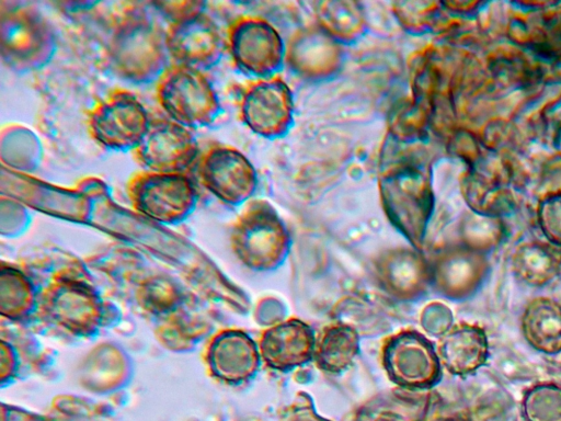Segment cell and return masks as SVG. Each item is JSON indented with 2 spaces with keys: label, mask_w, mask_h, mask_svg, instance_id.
<instances>
[{
  "label": "cell",
  "mask_w": 561,
  "mask_h": 421,
  "mask_svg": "<svg viewBox=\"0 0 561 421\" xmlns=\"http://www.w3.org/2000/svg\"><path fill=\"white\" fill-rule=\"evenodd\" d=\"M377 183L391 225L422 251L434 210L433 153L425 139L386 132L378 158Z\"/></svg>",
  "instance_id": "1"
},
{
  "label": "cell",
  "mask_w": 561,
  "mask_h": 421,
  "mask_svg": "<svg viewBox=\"0 0 561 421\" xmlns=\"http://www.w3.org/2000/svg\"><path fill=\"white\" fill-rule=\"evenodd\" d=\"M106 54L123 79L138 84L158 81L169 67L165 30L145 9L127 8L114 22Z\"/></svg>",
  "instance_id": "2"
},
{
  "label": "cell",
  "mask_w": 561,
  "mask_h": 421,
  "mask_svg": "<svg viewBox=\"0 0 561 421\" xmlns=\"http://www.w3.org/2000/svg\"><path fill=\"white\" fill-rule=\"evenodd\" d=\"M290 235L276 209L265 200L250 201L237 218L231 244L249 268L270 271L278 268L290 249Z\"/></svg>",
  "instance_id": "3"
},
{
  "label": "cell",
  "mask_w": 561,
  "mask_h": 421,
  "mask_svg": "<svg viewBox=\"0 0 561 421\" xmlns=\"http://www.w3.org/2000/svg\"><path fill=\"white\" fill-rule=\"evenodd\" d=\"M57 39L50 23L37 10L9 5L0 10V54L16 72L45 67L54 57Z\"/></svg>",
  "instance_id": "4"
},
{
  "label": "cell",
  "mask_w": 561,
  "mask_h": 421,
  "mask_svg": "<svg viewBox=\"0 0 561 421\" xmlns=\"http://www.w3.org/2000/svg\"><path fill=\"white\" fill-rule=\"evenodd\" d=\"M156 96L169 120L186 127L211 125L221 105L211 82L197 69L173 64L157 81Z\"/></svg>",
  "instance_id": "5"
},
{
  "label": "cell",
  "mask_w": 561,
  "mask_h": 421,
  "mask_svg": "<svg viewBox=\"0 0 561 421\" xmlns=\"http://www.w3.org/2000/svg\"><path fill=\"white\" fill-rule=\"evenodd\" d=\"M226 48L236 68L254 79L274 77L285 65V42L262 16L234 19L226 32Z\"/></svg>",
  "instance_id": "6"
},
{
  "label": "cell",
  "mask_w": 561,
  "mask_h": 421,
  "mask_svg": "<svg viewBox=\"0 0 561 421\" xmlns=\"http://www.w3.org/2000/svg\"><path fill=\"white\" fill-rule=\"evenodd\" d=\"M134 208L164 224L186 218L197 203V190L184 172L141 171L133 174L126 185Z\"/></svg>",
  "instance_id": "7"
},
{
  "label": "cell",
  "mask_w": 561,
  "mask_h": 421,
  "mask_svg": "<svg viewBox=\"0 0 561 421\" xmlns=\"http://www.w3.org/2000/svg\"><path fill=\"white\" fill-rule=\"evenodd\" d=\"M150 124L142 103L125 89L108 92L88 114L91 137L101 147L115 151H133Z\"/></svg>",
  "instance_id": "8"
},
{
  "label": "cell",
  "mask_w": 561,
  "mask_h": 421,
  "mask_svg": "<svg viewBox=\"0 0 561 421\" xmlns=\"http://www.w3.org/2000/svg\"><path fill=\"white\" fill-rule=\"evenodd\" d=\"M294 105L293 92L280 77L254 79L242 89L239 116L252 133L275 140L294 126Z\"/></svg>",
  "instance_id": "9"
},
{
  "label": "cell",
  "mask_w": 561,
  "mask_h": 421,
  "mask_svg": "<svg viewBox=\"0 0 561 421\" xmlns=\"http://www.w3.org/2000/svg\"><path fill=\"white\" fill-rule=\"evenodd\" d=\"M381 362L388 377L405 388H430L442 377V364L435 346L414 330L388 338L382 345Z\"/></svg>",
  "instance_id": "10"
},
{
  "label": "cell",
  "mask_w": 561,
  "mask_h": 421,
  "mask_svg": "<svg viewBox=\"0 0 561 421\" xmlns=\"http://www.w3.org/2000/svg\"><path fill=\"white\" fill-rule=\"evenodd\" d=\"M201 184L221 202L238 206L248 202L257 187V173L251 161L237 148L215 144L199 158Z\"/></svg>",
  "instance_id": "11"
},
{
  "label": "cell",
  "mask_w": 561,
  "mask_h": 421,
  "mask_svg": "<svg viewBox=\"0 0 561 421\" xmlns=\"http://www.w3.org/2000/svg\"><path fill=\"white\" fill-rule=\"evenodd\" d=\"M344 56L343 46L316 23L296 29L285 43V65L310 82L334 78L343 67Z\"/></svg>",
  "instance_id": "12"
},
{
  "label": "cell",
  "mask_w": 561,
  "mask_h": 421,
  "mask_svg": "<svg viewBox=\"0 0 561 421\" xmlns=\"http://www.w3.org/2000/svg\"><path fill=\"white\" fill-rule=\"evenodd\" d=\"M165 42L175 64L201 71L216 66L226 47L218 25L204 11L171 22Z\"/></svg>",
  "instance_id": "13"
},
{
  "label": "cell",
  "mask_w": 561,
  "mask_h": 421,
  "mask_svg": "<svg viewBox=\"0 0 561 421\" xmlns=\"http://www.w3.org/2000/svg\"><path fill=\"white\" fill-rule=\"evenodd\" d=\"M147 171L184 172L198 155V144L186 128L172 120H157L131 151Z\"/></svg>",
  "instance_id": "14"
},
{
  "label": "cell",
  "mask_w": 561,
  "mask_h": 421,
  "mask_svg": "<svg viewBox=\"0 0 561 421\" xmlns=\"http://www.w3.org/2000/svg\"><path fill=\"white\" fill-rule=\"evenodd\" d=\"M379 287L400 300L419 299L431 285L430 262L414 248H393L374 262Z\"/></svg>",
  "instance_id": "15"
},
{
  "label": "cell",
  "mask_w": 561,
  "mask_h": 421,
  "mask_svg": "<svg viewBox=\"0 0 561 421\" xmlns=\"http://www.w3.org/2000/svg\"><path fill=\"white\" fill-rule=\"evenodd\" d=\"M428 262L431 285L454 300L470 297L488 274L485 259L469 247L444 249Z\"/></svg>",
  "instance_id": "16"
},
{
  "label": "cell",
  "mask_w": 561,
  "mask_h": 421,
  "mask_svg": "<svg viewBox=\"0 0 561 421\" xmlns=\"http://www.w3.org/2000/svg\"><path fill=\"white\" fill-rule=\"evenodd\" d=\"M314 348L311 327L291 318L267 329L261 337L259 350L270 368L286 372L310 362Z\"/></svg>",
  "instance_id": "17"
},
{
  "label": "cell",
  "mask_w": 561,
  "mask_h": 421,
  "mask_svg": "<svg viewBox=\"0 0 561 421\" xmlns=\"http://www.w3.org/2000/svg\"><path fill=\"white\" fill-rule=\"evenodd\" d=\"M442 366L455 376H467L479 369L489 356V342L483 328L458 323L445 332L438 342Z\"/></svg>",
  "instance_id": "18"
},
{
  "label": "cell",
  "mask_w": 561,
  "mask_h": 421,
  "mask_svg": "<svg viewBox=\"0 0 561 421\" xmlns=\"http://www.w3.org/2000/svg\"><path fill=\"white\" fill-rule=\"evenodd\" d=\"M314 23L342 46H350L363 38L368 19L362 3L353 0H325L312 2Z\"/></svg>",
  "instance_id": "19"
},
{
  "label": "cell",
  "mask_w": 561,
  "mask_h": 421,
  "mask_svg": "<svg viewBox=\"0 0 561 421\" xmlns=\"http://www.w3.org/2000/svg\"><path fill=\"white\" fill-rule=\"evenodd\" d=\"M260 357L257 345L250 337L240 331H230L214 345L211 364L221 378L240 383L256 373Z\"/></svg>",
  "instance_id": "20"
},
{
  "label": "cell",
  "mask_w": 561,
  "mask_h": 421,
  "mask_svg": "<svg viewBox=\"0 0 561 421\" xmlns=\"http://www.w3.org/2000/svg\"><path fill=\"white\" fill-rule=\"evenodd\" d=\"M522 332L527 343L546 354L561 352V305L549 297H536L522 315Z\"/></svg>",
  "instance_id": "21"
},
{
  "label": "cell",
  "mask_w": 561,
  "mask_h": 421,
  "mask_svg": "<svg viewBox=\"0 0 561 421\" xmlns=\"http://www.w3.org/2000/svg\"><path fill=\"white\" fill-rule=\"evenodd\" d=\"M359 352V337L354 327L335 323L325 327L316 341L313 360L328 373L347 369Z\"/></svg>",
  "instance_id": "22"
},
{
  "label": "cell",
  "mask_w": 561,
  "mask_h": 421,
  "mask_svg": "<svg viewBox=\"0 0 561 421\" xmlns=\"http://www.w3.org/2000/svg\"><path fill=\"white\" fill-rule=\"evenodd\" d=\"M513 271L523 283L540 287L552 282L561 271V253L537 243H528L513 255Z\"/></svg>",
  "instance_id": "23"
},
{
  "label": "cell",
  "mask_w": 561,
  "mask_h": 421,
  "mask_svg": "<svg viewBox=\"0 0 561 421\" xmlns=\"http://www.w3.org/2000/svg\"><path fill=\"white\" fill-rule=\"evenodd\" d=\"M439 5L434 1H394L391 13L405 33L421 36L437 27Z\"/></svg>",
  "instance_id": "24"
},
{
  "label": "cell",
  "mask_w": 561,
  "mask_h": 421,
  "mask_svg": "<svg viewBox=\"0 0 561 421\" xmlns=\"http://www.w3.org/2000/svg\"><path fill=\"white\" fill-rule=\"evenodd\" d=\"M522 410L525 421H561V386H533L524 395Z\"/></svg>",
  "instance_id": "25"
},
{
  "label": "cell",
  "mask_w": 561,
  "mask_h": 421,
  "mask_svg": "<svg viewBox=\"0 0 561 421\" xmlns=\"http://www.w3.org/2000/svg\"><path fill=\"white\" fill-rule=\"evenodd\" d=\"M423 328L433 335H443L453 327L451 311L439 303L426 306L422 314Z\"/></svg>",
  "instance_id": "26"
},
{
  "label": "cell",
  "mask_w": 561,
  "mask_h": 421,
  "mask_svg": "<svg viewBox=\"0 0 561 421\" xmlns=\"http://www.w3.org/2000/svg\"><path fill=\"white\" fill-rule=\"evenodd\" d=\"M540 224L545 235L561 244V202L546 203L540 210Z\"/></svg>",
  "instance_id": "27"
},
{
  "label": "cell",
  "mask_w": 561,
  "mask_h": 421,
  "mask_svg": "<svg viewBox=\"0 0 561 421\" xmlns=\"http://www.w3.org/2000/svg\"><path fill=\"white\" fill-rule=\"evenodd\" d=\"M171 22L179 21L190 15L204 11L205 2L202 1H158L153 2Z\"/></svg>",
  "instance_id": "28"
}]
</instances>
